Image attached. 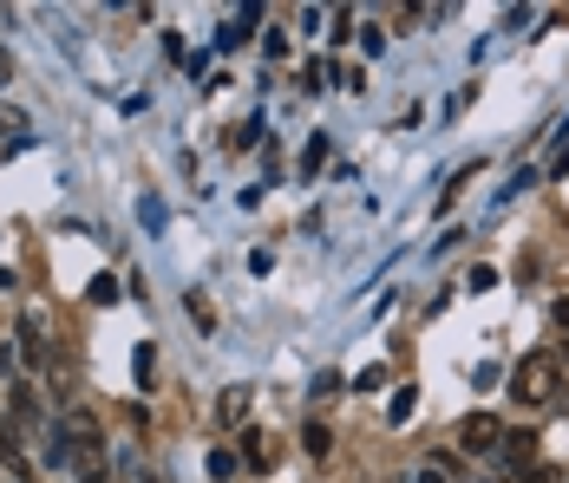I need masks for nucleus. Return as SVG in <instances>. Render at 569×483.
Wrapping results in <instances>:
<instances>
[{
	"label": "nucleus",
	"mask_w": 569,
	"mask_h": 483,
	"mask_svg": "<svg viewBox=\"0 0 569 483\" xmlns=\"http://www.w3.org/2000/svg\"><path fill=\"white\" fill-rule=\"evenodd\" d=\"M517 399L523 405H550L557 392H563V360L557 353H530V360H517Z\"/></svg>",
	"instance_id": "f257e3e1"
},
{
	"label": "nucleus",
	"mask_w": 569,
	"mask_h": 483,
	"mask_svg": "<svg viewBox=\"0 0 569 483\" xmlns=\"http://www.w3.org/2000/svg\"><path fill=\"white\" fill-rule=\"evenodd\" d=\"M458 444H465L471 457H485V451H498V444H505V425H498L491 412H471V419L458 425Z\"/></svg>",
	"instance_id": "f03ea898"
},
{
	"label": "nucleus",
	"mask_w": 569,
	"mask_h": 483,
	"mask_svg": "<svg viewBox=\"0 0 569 483\" xmlns=\"http://www.w3.org/2000/svg\"><path fill=\"white\" fill-rule=\"evenodd\" d=\"M498 451H505V464H511V471H530V464H537V431H505V444H498Z\"/></svg>",
	"instance_id": "7ed1b4c3"
},
{
	"label": "nucleus",
	"mask_w": 569,
	"mask_h": 483,
	"mask_svg": "<svg viewBox=\"0 0 569 483\" xmlns=\"http://www.w3.org/2000/svg\"><path fill=\"white\" fill-rule=\"evenodd\" d=\"M249 405H256V392H249V385H229L223 399H217V419H223V425H242Z\"/></svg>",
	"instance_id": "20e7f679"
},
{
	"label": "nucleus",
	"mask_w": 569,
	"mask_h": 483,
	"mask_svg": "<svg viewBox=\"0 0 569 483\" xmlns=\"http://www.w3.org/2000/svg\"><path fill=\"white\" fill-rule=\"evenodd\" d=\"M242 464H249V471H269V464H276V444H269L262 431H249V437H242Z\"/></svg>",
	"instance_id": "39448f33"
},
{
	"label": "nucleus",
	"mask_w": 569,
	"mask_h": 483,
	"mask_svg": "<svg viewBox=\"0 0 569 483\" xmlns=\"http://www.w3.org/2000/svg\"><path fill=\"white\" fill-rule=\"evenodd\" d=\"M20 353H27V360H47V340H40V314H27V321H20Z\"/></svg>",
	"instance_id": "423d86ee"
},
{
	"label": "nucleus",
	"mask_w": 569,
	"mask_h": 483,
	"mask_svg": "<svg viewBox=\"0 0 569 483\" xmlns=\"http://www.w3.org/2000/svg\"><path fill=\"white\" fill-rule=\"evenodd\" d=\"M301 444H308V457H328V451H335V431H328V425H308V431H301Z\"/></svg>",
	"instance_id": "0eeeda50"
},
{
	"label": "nucleus",
	"mask_w": 569,
	"mask_h": 483,
	"mask_svg": "<svg viewBox=\"0 0 569 483\" xmlns=\"http://www.w3.org/2000/svg\"><path fill=\"white\" fill-rule=\"evenodd\" d=\"M118 483H151V477H144V464H138V451H124V457H118Z\"/></svg>",
	"instance_id": "6e6552de"
},
{
	"label": "nucleus",
	"mask_w": 569,
	"mask_h": 483,
	"mask_svg": "<svg viewBox=\"0 0 569 483\" xmlns=\"http://www.w3.org/2000/svg\"><path fill=\"white\" fill-rule=\"evenodd\" d=\"M190 321H197V326H217V308H210L203 294H190Z\"/></svg>",
	"instance_id": "1a4fd4ad"
},
{
	"label": "nucleus",
	"mask_w": 569,
	"mask_h": 483,
	"mask_svg": "<svg viewBox=\"0 0 569 483\" xmlns=\"http://www.w3.org/2000/svg\"><path fill=\"white\" fill-rule=\"evenodd\" d=\"M210 477H236V451H210Z\"/></svg>",
	"instance_id": "9d476101"
},
{
	"label": "nucleus",
	"mask_w": 569,
	"mask_h": 483,
	"mask_svg": "<svg viewBox=\"0 0 569 483\" xmlns=\"http://www.w3.org/2000/svg\"><path fill=\"white\" fill-rule=\"evenodd\" d=\"M92 301H99V308H112V301H118V281H106V274H99V281H92Z\"/></svg>",
	"instance_id": "9b49d317"
},
{
	"label": "nucleus",
	"mask_w": 569,
	"mask_h": 483,
	"mask_svg": "<svg viewBox=\"0 0 569 483\" xmlns=\"http://www.w3.org/2000/svg\"><path fill=\"white\" fill-rule=\"evenodd\" d=\"M412 483H446V457H432V464H426V471H419Z\"/></svg>",
	"instance_id": "f8f14e48"
},
{
	"label": "nucleus",
	"mask_w": 569,
	"mask_h": 483,
	"mask_svg": "<svg viewBox=\"0 0 569 483\" xmlns=\"http://www.w3.org/2000/svg\"><path fill=\"white\" fill-rule=\"evenodd\" d=\"M530 483H569V471H537Z\"/></svg>",
	"instance_id": "ddd939ff"
},
{
	"label": "nucleus",
	"mask_w": 569,
	"mask_h": 483,
	"mask_svg": "<svg viewBox=\"0 0 569 483\" xmlns=\"http://www.w3.org/2000/svg\"><path fill=\"white\" fill-rule=\"evenodd\" d=\"M7 72H13V59H7V53H0V79H7Z\"/></svg>",
	"instance_id": "4468645a"
},
{
	"label": "nucleus",
	"mask_w": 569,
	"mask_h": 483,
	"mask_svg": "<svg viewBox=\"0 0 569 483\" xmlns=\"http://www.w3.org/2000/svg\"><path fill=\"white\" fill-rule=\"evenodd\" d=\"M557 360H563V366H569V346H563V353H557Z\"/></svg>",
	"instance_id": "2eb2a0df"
},
{
	"label": "nucleus",
	"mask_w": 569,
	"mask_h": 483,
	"mask_svg": "<svg viewBox=\"0 0 569 483\" xmlns=\"http://www.w3.org/2000/svg\"><path fill=\"white\" fill-rule=\"evenodd\" d=\"M13 483H27V477H13Z\"/></svg>",
	"instance_id": "dca6fc26"
}]
</instances>
